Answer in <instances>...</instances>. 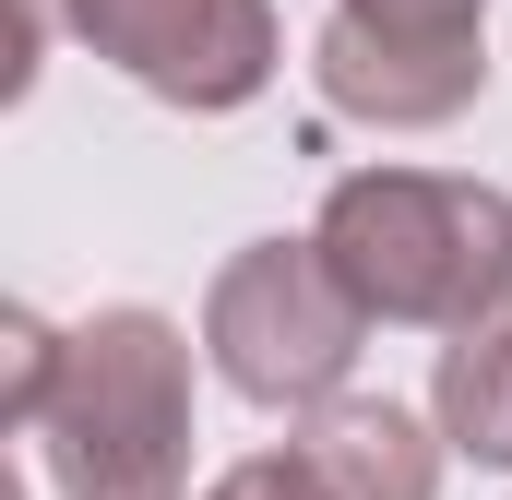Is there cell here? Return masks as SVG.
Instances as JSON below:
<instances>
[{
  "instance_id": "6da1fadb",
  "label": "cell",
  "mask_w": 512,
  "mask_h": 500,
  "mask_svg": "<svg viewBox=\"0 0 512 500\" xmlns=\"http://www.w3.org/2000/svg\"><path fill=\"white\" fill-rule=\"evenodd\" d=\"M310 239L370 322L465 334L512 298V191L453 179V167H346Z\"/></svg>"
},
{
  "instance_id": "7a4b0ae2",
  "label": "cell",
  "mask_w": 512,
  "mask_h": 500,
  "mask_svg": "<svg viewBox=\"0 0 512 500\" xmlns=\"http://www.w3.org/2000/svg\"><path fill=\"white\" fill-rule=\"evenodd\" d=\"M36 465L60 500H179V477H191V334L167 310L72 322L48 417H36Z\"/></svg>"
},
{
  "instance_id": "3957f363",
  "label": "cell",
  "mask_w": 512,
  "mask_h": 500,
  "mask_svg": "<svg viewBox=\"0 0 512 500\" xmlns=\"http://www.w3.org/2000/svg\"><path fill=\"white\" fill-rule=\"evenodd\" d=\"M358 346H370V310L346 298V274L322 262V239L227 250V274L203 298V358H215L227 393H251L274 417H322V405H346Z\"/></svg>"
},
{
  "instance_id": "277c9868",
  "label": "cell",
  "mask_w": 512,
  "mask_h": 500,
  "mask_svg": "<svg viewBox=\"0 0 512 500\" xmlns=\"http://www.w3.org/2000/svg\"><path fill=\"white\" fill-rule=\"evenodd\" d=\"M72 36L120 84H143L155 108H191V120L251 108L286 60L274 0H72Z\"/></svg>"
},
{
  "instance_id": "5b68a950",
  "label": "cell",
  "mask_w": 512,
  "mask_h": 500,
  "mask_svg": "<svg viewBox=\"0 0 512 500\" xmlns=\"http://www.w3.org/2000/svg\"><path fill=\"white\" fill-rule=\"evenodd\" d=\"M310 84L334 120H370V131H441L489 96V36L441 48V36H382L358 12H322L310 36Z\"/></svg>"
},
{
  "instance_id": "8992f818",
  "label": "cell",
  "mask_w": 512,
  "mask_h": 500,
  "mask_svg": "<svg viewBox=\"0 0 512 500\" xmlns=\"http://www.w3.org/2000/svg\"><path fill=\"white\" fill-rule=\"evenodd\" d=\"M298 453L322 465V489L334 500H441V429H417L405 405L382 393H346V405H322V417H298Z\"/></svg>"
},
{
  "instance_id": "52a82bcc",
  "label": "cell",
  "mask_w": 512,
  "mask_h": 500,
  "mask_svg": "<svg viewBox=\"0 0 512 500\" xmlns=\"http://www.w3.org/2000/svg\"><path fill=\"white\" fill-rule=\"evenodd\" d=\"M429 429H441L465 465H501L512 477V298L441 346V370H429Z\"/></svg>"
},
{
  "instance_id": "ba28073f",
  "label": "cell",
  "mask_w": 512,
  "mask_h": 500,
  "mask_svg": "<svg viewBox=\"0 0 512 500\" xmlns=\"http://www.w3.org/2000/svg\"><path fill=\"white\" fill-rule=\"evenodd\" d=\"M48 381H60V322H36V310H12L0 322V417L36 441V417H48Z\"/></svg>"
},
{
  "instance_id": "9c48e42d",
  "label": "cell",
  "mask_w": 512,
  "mask_h": 500,
  "mask_svg": "<svg viewBox=\"0 0 512 500\" xmlns=\"http://www.w3.org/2000/svg\"><path fill=\"white\" fill-rule=\"evenodd\" d=\"M334 12H358V24H382V36H441V48L489 36V0H334Z\"/></svg>"
},
{
  "instance_id": "30bf717a",
  "label": "cell",
  "mask_w": 512,
  "mask_h": 500,
  "mask_svg": "<svg viewBox=\"0 0 512 500\" xmlns=\"http://www.w3.org/2000/svg\"><path fill=\"white\" fill-rule=\"evenodd\" d=\"M203 500H334V489H322V465H310L298 441H274V453H251V465H227Z\"/></svg>"
},
{
  "instance_id": "8fae6325",
  "label": "cell",
  "mask_w": 512,
  "mask_h": 500,
  "mask_svg": "<svg viewBox=\"0 0 512 500\" xmlns=\"http://www.w3.org/2000/svg\"><path fill=\"white\" fill-rule=\"evenodd\" d=\"M48 36H72V0H12V60H0V84H12V96L36 84V60H48Z\"/></svg>"
}]
</instances>
